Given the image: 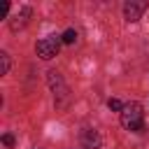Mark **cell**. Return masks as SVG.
Segmentation results:
<instances>
[{"label":"cell","instance_id":"6da1fadb","mask_svg":"<svg viewBox=\"0 0 149 149\" xmlns=\"http://www.w3.org/2000/svg\"><path fill=\"white\" fill-rule=\"evenodd\" d=\"M142 121H144V112L140 102H128L121 109V126L128 130H142Z\"/></svg>","mask_w":149,"mask_h":149},{"label":"cell","instance_id":"7a4b0ae2","mask_svg":"<svg viewBox=\"0 0 149 149\" xmlns=\"http://www.w3.org/2000/svg\"><path fill=\"white\" fill-rule=\"evenodd\" d=\"M47 81H49V86H51V91H54V95H56V105H58V107H65V105L70 102V93H68V86H65L61 72L49 70V72H47Z\"/></svg>","mask_w":149,"mask_h":149},{"label":"cell","instance_id":"3957f363","mask_svg":"<svg viewBox=\"0 0 149 149\" xmlns=\"http://www.w3.org/2000/svg\"><path fill=\"white\" fill-rule=\"evenodd\" d=\"M61 42L63 40H58V37H44V40H40L37 42V56L40 58H44V61H49V58H54L56 54H58V49H61Z\"/></svg>","mask_w":149,"mask_h":149},{"label":"cell","instance_id":"277c9868","mask_svg":"<svg viewBox=\"0 0 149 149\" xmlns=\"http://www.w3.org/2000/svg\"><path fill=\"white\" fill-rule=\"evenodd\" d=\"M144 9H147V2H144V0H130V2L123 5V16H126V21L135 23V21H140V16L144 14Z\"/></svg>","mask_w":149,"mask_h":149},{"label":"cell","instance_id":"5b68a950","mask_svg":"<svg viewBox=\"0 0 149 149\" xmlns=\"http://www.w3.org/2000/svg\"><path fill=\"white\" fill-rule=\"evenodd\" d=\"M84 144L91 147V149H98L100 147V135L95 130H84Z\"/></svg>","mask_w":149,"mask_h":149},{"label":"cell","instance_id":"8992f818","mask_svg":"<svg viewBox=\"0 0 149 149\" xmlns=\"http://www.w3.org/2000/svg\"><path fill=\"white\" fill-rule=\"evenodd\" d=\"M28 16H30V7H21V12H19V21H16V23H12V28L16 30L19 26H23V23L28 21Z\"/></svg>","mask_w":149,"mask_h":149},{"label":"cell","instance_id":"52a82bcc","mask_svg":"<svg viewBox=\"0 0 149 149\" xmlns=\"http://www.w3.org/2000/svg\"><path fill=\"white\" fill-rule=\"evenodd\" d=\"M0 63H2L0 74H7V72H9V65H12V63H9V54H7V51H2V54H0Z\"/></svg>","mask_w":149,"mask_h":149},{"label":"cell","instance_id":"ba28073f","mask_svg":"<svg viewBox=\"0 0 149 149\" xmlns=\"http://www.w3.org/2000/svg\"><path fill=\"white\" fill-rule=\"evenodd\" d=\"M61 40H63V42H65V44H72V42H74V40H77V33H74V30H72V28H68V30H65V33H63V37H61Z\"/></svg>","mask_w":149,"mask_h":149},{"label":"cell","instance_id":"9c48e42d","mask_svg":"<svg viewBox=\"0 0 149 149\" xmlns=\"http://www.w3.org/2000/svg\"><path fill=\"white\" fill-rule=\"evenodd\" d=\"M107 107H109V109H114V112H121V109H123L121 100H116V98H109V100H107Z\"/></svg>","mask_w":149,"mask_h":149},{"label":"cell","instance_id":"30bf717a","mask_svg":"<svg viewBox=\"0 0 149 149\" xmlns=\"http://www.w3.org/2000/svg\"><path fill=\"white\" fill-rule=\"evenodd\" d=\"M7 12H9V2H2V7H0V19H5Z\"/></svg>","mask_w":149,"mask_h":149},{"label":"cell","instance_id":"8fae6325","mask_svg":"<svg viewBox=\"0 0 149 149\" xmlns=\"http://www.w3.org/2000/svg\"><path fill=\"white\" fill-rule=\"evenodd\" d=\"M2 142H5L7 147H14V137H12V135H2Z\"/></svg>","mask_w":149,"mask_h":149}]
</instances>
